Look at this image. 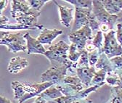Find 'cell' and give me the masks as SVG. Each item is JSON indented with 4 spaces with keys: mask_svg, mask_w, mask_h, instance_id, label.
I'll use <instances>...</instances> for the list:
<instances>
[{
    "mask_svg": "<svg viewBox=\"0 0 122 103\" xmlns=\"http://www.w3.org/2000/svg\"><path fill=\"white\" fill-rule=\"evenodd\" d=\"M12 89L14 92V99H18V103H23L36 96H39L49 87L55 86L52 82L41 83H21L15 81L11 83Z\"/></svg>",
    "mask_w": 122,
    "mask_h": 103,
    "instance_id": "6da1fadb",
    "label": "cell"
},
{
    "mask_svg": "<svg viewBox=\"0 0 122 103\" xmlns=\"http://www.w3.org/2000/svg\"><path fill=\"white\" fill-rule=\"evenodd\" d=\"M70 46L63 41H60L51 45L44 54L47 57L52 66L66 65L71 68L76 69L77 63L71 62L68 58V50Z\"/></svg>",
    "mask_w": 122,
    "mask_h": 103,
    "instance_id": "7a4b0ae2",
    "label": "cell"
},
{
    "mask_svg": "<svg viewBox=\"0 0 122 103\" xmlns=\"http://www.w3.org/2000/svg\"><path fill=\"white\" fill-rule=\"evenodd\" d=\"M68 73L75 74L76 69L71 68L66 65L51 66L41 74V82H52L55 86L61 85Z\"/></svg>",
    "mask_w": 122,
    "mask_h": 103,
    "instance_id": "3957f363",
    "label": "cell"
},
{
    "mask_svg": "<svg viewBox=\"0 0 122 103\" xmlns=\"http://www.w3.org/2000/svg\"><path fill=\"white\" fill-rule=\"evenodd\" d=\"M0 45L7 47L10 52L16 53L18 52H26V41L23 37V32L11 34L8 32L1 40Z\"/></svg>",
    "mask_w": 122,
    "mask_h": 103,
    "instance_id": "277c9868",
    "label": "cell"
},
{
    "mask_svg": "<svg viewBox=\"0 0 122 103\" xmlns=\"http://www.w3.org/2000/svg\"><path fill=\"white\" fill-rule=\"evenodd\" d=\"M92 12L100 24H105L108 25L110 30H113L114 24L118 20L117 15H110L105 10L100 0L92 1Z\"/></svg>",
    "mask_w": 122,
    "mask_h": 103,
    "instance_id": "5b68a950",
    "label": "cell"
},
{
    "mask_svg": "<svg viewBox=\"0 0 122 103\" xmlns=\"http://www.w3.org/2000/svg\"><path fill=\"white\" fill-rule=\"evenodd\" d=\"M104 42L102 52L109 59L122 54V46H121L116 38V32L110 30L108 33L104 34Z\"/></svg>",
    "mask_w": 122,
    "mask_h": 103,
    "instance_id": "8992f818",
    "label": "cell"
},
{
    "mask_svg": "<svg viewBox=\"0 0 122 103\" xmlns=\"http://www.w3.org/2000/svg\"><path fill=\"white\" fill-rule=\"evenodd\" d=\"M69 41L78 47L79 49H85L87 42L93 39L92 31L88 25L82 27L79 30L70 33L68 35Z\"/></svg>",
    "mask_w": 122,
    "mask_h": 103,
    "instance_id": "52a82bcc",
    "label": "cell"
},
{
    "mask_svg": "<svg viewBox=\"0 0 122 103\" xmlns=\"http://www.w3.org/2000/svg\"><path fill=\"white\" fill-rule=\"evenodd\" d=\"M40 11H37L34 9L30 8L27 13L15 18V20L20 25L28 26L30 28H35L42 31L44 27L38 23V18L40 16Z\"/></svg>",
    "mask_w": 122,
    "mask_h": 103,
    "instance_id": "ba28073f",
    "label": "cell"
},
{
    "mask_svg": "<svg viewBox=\"0 0 122 103\" xmlns=\"http://www.w3.org/2000/svg\"><path fill=\"white\" fill-rule=\"evenodd\" d=\"M75 20L71 29L72 32H75L79 30L82 27L88 25L89 22V18L92 15V10L75 7Z\"/></svg>",
    "mask_w": 122,
    "mask_h": 103,
    "instance_id": "9c48e42d",
    "label": "cell"
},
{
    "mask_svg": "<svg viewBox=\"0 0 122 103\" xmlns=\"http://www.w3.org/2000/svg\"><path fill=\"white\" fill-rule=\"evenodd\" d=\"M25 40L26 41V52L27 54H44L46 52V49L37 40L36 38H34L29 34V33H26L23 35Z\"/></svg>",
    "mask_w": 122,
    "mask_h": 103,
    "instance_id": "30bf717a",
    "label": "cell"
},
{
    "mask_svg": "<svg viewBox=\"0 0 122 103\" xmlns=\"http://www.w3.org/2000/svg\"><path fill=\"white\" fill-rule=\"evenodd\" d=\"M62 34V30H57V29L50 30V29L44 28V29L36 39L41 44H52V41Z\"/></svg>",
    "mask_w": 122,
    "mask_h": 103,
    "instance_id": "8fae6325",
    "label": "cell"
},
{
    "mask_svg": "<svg viewBox=\"0 0 122 103\" xmlns=\"http://www.w3.org/2000/svg\"><path fill=\"white\" fill-rule=\"evenodd\" d=\"M29 65V62L24 57L20 56L15 57L10 59L8 64V71L12 74H17L26 68Z\"/></svg>",
    "mask_w": 122,
    "mask_h": 103,
    "instance_id": "7c38bea8",
    "label": "cell"
},
{
    "mask_svg": "<svg viewBox=\"0 0 122 103\" xmlns=\"http://www.w3.org/2000/svg\"><path fill=\"white\" fill-rule=\"evenodd\" d=\"M30 9L25 0H12L11 2V14L15 19L27 13Z\"/></svg>",
    "mask_w": 122,
    "mask_h": 103,
    "instance_id": "4fadbf2b",
    "label": "cell"
},
{
    "mask_svg": "<svg viewBox=\"0 0 122 103\" xmlns=\"http://www.w3.org/2000/svg\"><path fill=\"white\" fill-rule=\"evenodd\" d=\"M95 67H87V68H76V76L79 77L82 84L87 88L90 86L91 81L95 73Z\"/></svg>",
    "mask_w": 122,
    "mask_h": 103,
    "instance_id": "5bb4252c",
    "label": "cell"
},
{
    "mask_svg": "<svg viewBox=\"0 0 122 103\" xmlns=\"http://www.w3.org/2000/svg\"><path fill=\"white\" fill-rule=\"evenodd\" d=\"M57 5L58 7L59 12H60L61 24L66 28L69 27L73 20V12L74 9L63 5H60L58 4H57Z\"/></svg>",
    "mask_w": 122,
    "mask_h": 103,
    "instance_id": "9a60e30c",
    "label": "cell"
},
{
    "mask_svg": "<svg viewBox=\"0 0 122 103\" xmlns=\"http://www.w3.org/2000/svg\"><path fill=\"white\" fill-rule=\"evenodd\" d=\"M95 68L96 71L99 70H104L107 73L113 72V68L111 63L110 59L107 57V55L104 52L100 54L97 62L95 65Z\"/></svg>",
    "mask_w": 122,
    "mask_h": 103,
    "instance_id": "2e32d148",
    "label": "cell"
},
{
    "mask_svg": "<svg viewBox=\"0 0 122 103\" xmlns=\"http://www.w3.org/2000/svg\"><path fill=\"white\" fill-rule=\"evenodd\" d=\"M62 84H66L69 86L76 94H78L79 92L84 89V86L82 84L80 79L76 75V76H67L64 78Z\"/></svg>",
    "mask_w": 122,
    "mask_h": 103,
    "instance_id": "e0dca14e",
    "label": "cell"
},
{
    "mask_svg": "<svg viewBox=\"0 0 122 103\" xmlns=\"http://www.w3.org/2000/svg\"><path fill=\"white\" fill-rule=\"evenodd\" d=\"M39 96L44 98L46 101H51L63 97V95L55 86H52L44 90Z\"/></svg>",
    "mask_w": 122,
    "mask_h": 103,
    "instance_id": "ac0fdd59",
    "label": "cell"
},
{
    "mask_svg": "<svg viewBox=\"0 0 122 103\" xmlns=\"http://www.w3.org/2000/svg\"><path fill=\"white\" fill-rule=\"evenodd\" d=\"M83 50L79 49L76 44H72L70 46V48L68 50V60L72 63H77Z\"/></svg>",
    "mask_w": 122,
    "mask_h": 103,
    "instance_id": "d6986e66",
    "label": "cell"
},
{
    "mask_svg": "<svg viewBox=\"0 0 122 103\" xmlns=\"http://www.w3.org/2000/svg\"><path fill=\"white\" fill-rule=\"evenodd\" d=\"M105 10L110 15H118L121 10L116 5L114 0H103L101 1Z\"/></svg>",
    "mask_w": 122,
    "mask_h": 103,
    "instance_id": "ffe728a7",
    "label": "cell"
},
{
    "mask_svg": "<svg viewBox=\"0 0 122 103\" xmlns=\"http://www.w3.org/2000/svg\"><path fill=\"white\" fill-rule=\"evenodd\" d=\"M103 42H104L103 33L99 30L95 35L91 44L95 47V49H97L99 50L100 54L102 53V47H103Z\"/></svg>",
    "mask_w": 122,
    "mask_h": 103,
    "instance_id": "44dd1931",
    "label": "cell"
},
{
    "mask_svg": "<svg viewBox=\"0 0 122 103\" xmlns=\"http://www.w3.org/2000/svg\"><path fill=\"white\" fill-rule=\"evenodd\" d=\"M106 75H107V72L104 70H99L97 71H95L92 80L91 81L90 86L99 85L102 83H105Z\"/></svg>",
    "mask_w": 122,
    "mask_h": 103,
    "instance_id": "7402d4cb",
    "label": "cell"
},
{
    "mask_svg": "<svg viewBox=\"0 0 122 103\" xmlns=\"http://www.w3.org/2000/svg\"><path fill=\"white\" fill-rule=\"evenodd\" d=\"M65 2L75 6V7L92 10V1L91 0H65Z\"/></svg>",
    "mask_w": 122,
    "mask_h": 103,
    "instance_id": "603a6c76",
    "label": "cell"
},
{
    "mask_svg": "<svg viewBox=\"0 0 122 103\" xmlns=\"http://www.w3.org/2000/svg\"><path fill=\"white\" fill-rule=\"evenodd\" d=\"M105 83H107L109 86H111L112 87L120 86L121 85V81L118 76L113 72L107 73L105 77Z\"/></svg>",
    "mask_w": 122,
    "mask_h": 103,
    "instance_id": "cb8c5ba5",
    "label": "cell"
},
{
    "mask_svg": "<svg viewBox=\"0 0 122 103\" xmlns=\"http://www.w3.org/2000/svg\"><path fill=\"white\" fill-rule=\"evenodd\" d=\"M111 100L116 103H122V88L114 86L111 88Z\"/></svg>",
    "mask_w": 122,
    "mask_h": 103,
    "instance_id": "d4e9b609",
    "label": "cell"
},
{
    "mask_svg": "<svg viewBox=\"0 0 122 103\" xmlns=\"http://www.w3.org/2000/svg\"><path fill=\"white\" fill-rule=\"evenodd\" d=\"M87 67H89V60H88V52L86 49H84L77 62L76 68H87Z\"/></svg>",
    "mask_w": 122,
    "mask_h": 103,
    "instance_id": "484cf974",
    "label": "cell"
},
{
    "mask_svg": "<svg viewBox=\"0 0 122 103\" xmlns=\"http://www.w3.org/2000/svg\"><path fill=\"white\" fill-rule=\"evenodd\" d=\"M100 53L97 49H94L93 51L88 52V60L89 67H95L96 63L97 62Z\"/></svg>",
    "mask_w": 122,
    "mask_h": 103,
    "instance_id": "4316f807",
    "label": "cell"
},
{
    "mask_svg": "<svg viewBox=\"0 0 122 103\" xmlns=\"http://www.w3.org/2000/svg\"><path fill=\"white\" fill-rule=\"evenodd\" d=\"M30 8L34 9L37 11H40L41 7L46 4L50 2V0H29L27 1Z\"/></svg>",
    "mask_w": 122,
    "mask_h": 103,
    "instance_id": "83f0119b",
    "label": "cell"
},
{
    "mask_svg": "<svg viewBox=\"0 0 122 103\" xmlns=\"http://www.w3.org/2000/svg\"><path fill=\"white\" fill-rule=\"evenodd\" d=\"M110 61L113 66V71L122 70V54L111 58Z\"/></svg>",
    "mask_w": 122,
    "mask_h": 103,
    "instance_id": "f1b7e54d",
    "label": "cell"
},
{
    "mask_svg": "<svg viewBox=\"0 0 122 103\" xmlns=\"http://www.w3.org/2000/svg\"><path fill=\"white\" fill-rule=\"evenodd\" d=\"M116 26H117V31L116 33V38L119 44L122 46V24L118 23Z\"/></svg>",
    "mask_w": 122,
    "mask_h": 103,
    "instance_id": "f546056e",
    "label": "cell"
},
{
    "mask_svg": "<svg viewBox=\"0 0 122 103\" xmlns=\"http://www.w3.org/2000/svg\"><path fill=\"white\" fill-rule=\"evenodd\" d=\"M8 1L7 0H1L0 1V15H2L3 10L7 7Z\"/></svg>",
    "mask_w": 122,
    "mask_h": 103,
    "instance_id": "4dcf8cb0",
    "label": "cell"
},
{
    "mask_svg": "<svg viewBox=\"0 0 122 103\" xmlns=\"http://www.w3.org/2000/svg\"><path fill=\"white\" fill-rule=\"evenodd\" d=\"M9 23V18L5 15H0V25H4Z\"/></svg>",
    "mask_w": 122,
    "mask_h": 103,
    "instance_id": "1f68e13d",
    "label": "cell"
},
{
    "mask_svg": "<svg viewBox=\"0 0 122 103\" xmlns=\"http://www.w3.org/2000/svg\"><path fill=\"white\" fill-rule=\"evenodd\" d=\"M100 31H102V33H106V32H108L110 31V28L108 27V25H107L105 24H100Z\"/></svg>",
    "mask_w": 122,
    "mask_h": 103,
    "instance_id": "d6a6232c",
    "label": "cell"
},
{
    "mask_svg": "<svg viewBox=\"0 0 122 103\" xmlns=\"http://www.w3.org/2000/svg\"><path fill=\"white\" fill-rule=\"evenodd\" d=\"M92 99H76L73 101L71 103H92Z\"/></svg>",
    "mask_w": 122,
    "mask_h": 103,
    "instance_id": "836d02e7",
    "label": "cell"
},
{
    "mask_svg": "<svg viewBox=\"0 0 122 103\" xmlns=\"http://www.w3.org/2000/svg\"><path fill=\"white\" fill-rule=\"evenodd\" d=\"M34 103H47V101H46L44 98H42V97L38 96V97L36 98V99H35V101L34 102Z\"/></svg>",
    "mask_w": 122,
    "mask_h": 103,
    "instance_id": "e575fe53",
    "label": "cell"
},
{
    "mask_svg": "<svg viewBox=\"0 0 122 103\" xmlns=\"http://www.w3.org/2000/svg\"><path fill=\"white\" fill-rule=\"evenodd\" d=\"M0 103H12V102L8 99L0 95Z\"/></svg>",
    "mask_w": 122,
    "mask_h": 103,
    "instance_id": "d590c367",
    "label": "cell"
},
{
    "mask_svg": "<svg viewBox=\"0 0 122 103\" xmlns=\"http://www.w3.org/2000/svg\"><path fill=\"white\" fill-rule=\"evenodd\" d=\"M114 2H115L116 5L121 10H122V0H114Z\"/></svg>",
    "mask_w": 122,
    "mask_h": 103,
    "instance_id": "8d00e7d4",
    "label": "cell"
},
{
    "mask_svg": "<svg viewBox=\"0 0 122 103\" xmlns=\"http://www.w3.org/2000/svg\"><path fill=\"white\" fill-rule=\"evenodd\" d=\"M118 15V20L117 21H122V10L117 15Z\"/></svg>",
    "mask_w": 122,
    "mask_h": 103,
    "instance_id": "74e56055",
    "label": "cell"
},
{
    "mask_svg": "<svg viewBox=\"0 0 122 103\" xmlns=\"http://www.w3.org/2000/svg\"><path fill=\"white\" fill-rule=\"evenodd\" d=\"M8 32H6V31H0V40H1Z\"/></svg>",
    "mask_w": 122,
    "mask_h": 103,
    "instance_id": "f35d334b",
    "label": "cell"
},
{
    "mask_svg": "<svg viewBox=\"0 0 122 103\" xmlns=\"http://www.w3.org/2000/svg\"><path fill=\"white\" fill-rule=\"evenodd\" d=\"M111 103H116V102H115L114 101H113V100H111Z\"/></svg>",
    "mask_w": 122,
    "mask_h": 103,
    "instance_id": "ab89813d",
    "label": "cell"
}]
</instances>
